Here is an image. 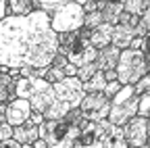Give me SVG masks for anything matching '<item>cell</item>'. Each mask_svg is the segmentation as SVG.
<instances>
[{"instance_id": "6da1fadb", "label": "cell", "mask_w": 150, "mask_h": 148, "mask_svg": "<svg viewBox=\"0 0 150 148\" xmlns=\"http://www.w3.org/2000/svg\"><path fill=\"white\" fill-rule=\"evenodd\" d=\"M59 54V33L50 15L33 11L27 17L0 21V65L8 69H48Z\"/></svg>"}, {"instance_id": "7a4b0ae2", "label": "cell", "mask_w": 150, "mask_h": 148, "mask_svg": "<svg viewBox=\"0 0 150 148\" xmlns=\"http://www.w3.org/2000/svg\"><path fill=\"white\" fill-rule=\"evenodd\" d=\"M17 98L29 100L33 113H46V110L59 100L56 98V90L50 81L46 79H17Z\"/></svg>"}, {"instance_id": "3957f363", "label": "cell", "mask_w": 150, "mask_h": 148, "mask_svg": "<svg viewBox=\"0 0 150 148\" xmlns=\"http://www.w3.org/2000/svg\"><path fill=\"white\" fill-rule=\"evenodd\" d=\"M140 96L136 94L134 86H123V90L110 100V115L108 121L117 127H125L134 117H138Z\"/></svg>"}, {"instance_id": "277c9868", "label": "cell", "mask_w": 150, "mask_h": 148, "mask_svg": "<svg viewBox=\"0 0 150 148\" xmlns=\"http://www.w3.org/2000/svg\"><path fill=\"white\" fill-rule=\"evenodd\" d=\"M40 129V138L48 144V148H73L75 142L79 140L81 129L71 123L63 121H46Z\"/></svg>"}, {"instance_id": "5b68a950", "label": "cell", "mask_w": 150, "mask_h": 148, "mask_svg": "<svg viewBox=\"0 0 150 148\" xmlns=\"http://www.w3.org/2000/svg\"><path fill=\"white\" fill-rule=\"evenodd\" d=\"M117 73H119V81L123 86H136L144 75L150 73L146 54L140 50H131V48L123 50L119 65H117Z\"/></svg>"}, {"instance_id": "8992f818", "label": "cell", "mask_w": 150, "mask_h": 148, "mask_svg": "<svg viewBox=\"0 0 150 148\" xmlns=\"http://www.w3.org/2000/svg\"><path fill=\"white\" fill-rule=\"evenodd\" d=\"M50 19H52V29L56 33H73L83 27L86 13L81 8V2H67V6L61 8L56 15H52Z\"/></svg>"}, {"instance_id": "52a82bcc", "label": "cell", "mask_w": 150, "mask_h": 148, "mask_svg": "<svg viewBox=\"0 0 150 148\" xmlns=\"http://www.w3.org/2000/svg\"><path fill=\"white\" fill-rule=\"evenodd\" d=\"M79 108H81V113L86 115L88 121L100 123V121H106L108 115H110V98L104 92H100V94H86Z\"/></svg>"}, {"instance_id": "ba28073f", "label": "cell", "mask_w": 150, "mask_h": 148, "mask_svg": "<svg viewBox=\"0 0 150 148\" xmlns=\"http://www.w3.org/2000/svg\"><path fill=\"white\" fill-rule=\"evenodd\" d=\"M54 90H56V98H59L61 102H65V104H69L71 108H79L83 98H86L83 84L77 77H67L65 81L56 84Z\"/></svg>"}, {"instance_id": "9c48e42d", "label": "cell", "mask_w": 150, "mask_h": 148, "mask_svg": "<svg viewBox=\"0 0 150 148\" xmlns=\"http://www.w3.org/2000/svg\"><path fill=\"white\" fill-rule=\"evenodd\" d=\"M69 63L71 65H75V67H88V65H92V63H96V59H98V50L92 46V42L90 40H83V38H79V33H77V44H75V48L71 50V54H69Z\"/></svg>"}, {"instance_id": "30bf717a", "label": "cell", "mask_w": 150, "mask_h": 148, "mask_svg": "<svg viewBox=\"0 0 150 148\" xmlns=\"http://www.w3.org/2000/svg\"><path fill=\"white\" fill-rule=\"evenodd\" d=\"M123 132H125V140L129 146H134V148H142L148 144V119L144 117H134L125 127H123Z\"/></svg>"}, {"instance_id": "8fae6325", "label": "cell", "mask_w": 150, "mask_h": 148, "mask_svg": "<svg viewBox=\"0 0 150 148\" xmlns=\"http://www.w3.org/2000/svg\"><path fill=\"white\" fill-rule=\"evenodd\" d=\"M33 113V108L29 104V100L25 98H17L13 102H8V108H6V123H11L13 127H21L29 121Z\"/></svg>"}, {"instance_id": "7c38bea8", "label": "cell", "mask_w": 150, "mask_h": 148, "mask_svg": "<svg viewBox=\"0 0 150 148\" xmlns=\"http://www.w3.org/2000/svg\"><path fill=\"white\" fill-rule=\"evenodd\" d=\"M121 52H123V50L115 48L112 44H110L108 48H104V50H98V59H96L98 69H100V71H110V69H117L119 59H121Z\"/></svg>"}, {"instance_id": "4fadbf2b", "label": "cell", "mask_w": 150, "mask_h": 148, "mask_svg": "<svg viewBox=\"0 0 150 148\" xmlns=\"http://www.w3.org/2000/svg\"><path fill=\"white\" fill-rule=\"evenodd\" d=\"M138 38L136 29L134 27H125V25H115L112 29V46L119 48V50H129L131 42Z\"/></svg>"}, {"instance_id": "5bb4252c", "label": "cell", "mask_w": 150, "mask_h": 148, "mask_svg": "<svg viewBox=\"0 0 150 148\" xmlns=\"http://www.w3.org/2000/svg\"><path fill=\"white\" fill-rule=\"evenodd\" d=\"M112 25H108V23H102L100 27H96V29H92V38H90V42H92V46L96 48V50H104V48H108L110 44H112Z\"/></svg>"}, {"instance_id": "9a60e30c", "label": "cell", "mask_w": 150, "mask_h": 148, "mask_svg": "<svg viewBox=\"0 0 150 148\" xmlns=\"http://www.w3.org/2000/svg\"><path fill=\"white\" fill-rule=\"evenodd\" d=\"M98 148H129V144H127V140H125L123 127L110 125V129L106 132V136L102 138V142H100Z\"/></svg>"}, {"instance_id": "2e32d148", "label": "cell", "mask_w": 150, "mask_h": 148, "mask_svg": "<svg viewBox=\"0 0 150 148\" xmlns=\"http://www.w3.org/2000/svg\"><path fill=\"white\" fill-rule=\"evenodd\" d=\"M19 144H35L40 140V129L38 127H31V125H21V127H15V138Z\"/></svg>"}, {"instance_id": "e0dca14e", "label": "cell", "mask_w": 150, "mask_h": 148, "mask_svg": "<svg viewBox=\"0 0 150 148\" xmlns=\"http://www.w3.org/2000/svg\"><path fill=\"white\" fill-rule=\"evenodd\" d=\"M67 2L69 0H33V8L35 11H42V13H46V15H56L61 8H65L67 6Z\"/></svg>"}, {"instance_id": "ac0fdd59", "label": "cell", "mask_w": 150, "mask_h": 148, "mask_svg": "<svg viewBox=\"0 0 150 148\" xmlns=\"http://www.w3.org/2000/svg\"><path fill=\"white\" fill-rule=\"evenodd\" d=\"M125 8H123V0L121 2H108L106 4V8L102 11V17H104V23H108V25H119V19H121V13H123Z\"/></svg>"}, {"instance_id": "d6986e66", "label": "cell", "mask_w": 150, "mask_h": 148, "mask_svg": "<svg viewBox=\"0 0 150 148\" xmlns=\"http://www.w3.org/2000/svg\"><path fill=\"white\" fill-rule=\"evenodd\" d=\"M71 106L69 104H65V102H61V100H56L46 113H44V117H46V121H63L69 113H71Z\"/></svg>"}, {"instance_id": "ffe728a7", "label": "cell", "mask_w": 150, "mask_h": 148, "mask_svg": "<svg viewBox=\"0 0 150 148\" xmlns=\"http://www.w3.org/2000/svg\"><path fill=\"white\" fill-rule=\"evenodd\" d=\"M106 84L108 81L104 77V71H98L88 84H83V90H86V94H100V92H104Z\"/></svg>"}, {"instance_id": "44dd1931", "label": "cell", "mask_w": 150, "mask_h": 148, "mask_svg": "<svg viewBox=\"0 0 150 148\" xmlns=\"http://www.w3.org/2000/svg\"><path fill=\"white\" fill-rule=\"evenodd\" d=\"M77 44V31L73 33H59V54L63 57H69L71 50Z\"/></svg>"}, {"instance_id": "7402d4cb", "label": "cell", "mask_w": 150, "mask_h": 148, "mask_svg": "<svg viewBox=\"0 0 150 148\" xmlns=\"http://www.w3.org/2000/svg\"><path fill=\"white\" fill-rule=\"evenodd\" d=\"M11 11H13V17H27L35 11L33 0H11Z\"/></svg>"}, {"instance_id": "603a6c76", "label": "cell", "mask_w": 150, "mask_h": 148, "mask_svg": "<svg viewBox=\"0 0 150 148\" xmlns=\"http://www.w3.org/2000/svg\"><path fill=\"white\" fill-rule=\"evenodd\" d=\"M148 6H150L148 0H123V8L131 15H138V17H142L148 11Z\"/></svg>"}, {"instance_id": "cb8c5ba5", "label": "cell", "mask_w": 150, "mask_h": 148, "mask_svg": "<svg viewBox=\"0 0 150 148\" xmlns=\"http://www.w3.org/2000/svg\"><path fill=\"white\" fill-rule=\"evenodd\" d=\"M65 121H67V123H71V125H75V127H79V129H83V127L90 123V121L86 119V115L81 113V108H73L71 113L65 117Z\"/></svg>"}, {"instance_id": "d4e9b609", "label": "cell", "mask_w": 150, "mask_h": 148, "mask_svg": "<svg viewBox=\"0 0 150 148\" xmlns=\"http://www.w3.org/2000/svg\"><path fill=\"white\" fill-rule=\"evenodd\" d=\"M100 69H98V65L96 63H92V65H88V67H81L79 69V73H77V79L81 81V84H88L94 75H96V73H98Z\"/></svg>"}, {"instance_id": "484cf974", "label": "cell", "mask_w": 150, "mask_h": 148, "mask_svg": "<svg viewBox=\"0 0 150 148\" xmlns=\"http://www.w3.org/2000/svg\"><path fill=\"white\" fill-rule=\"evenodd\" d=\"M102 23H104V17H102V13H100V11H96V13L86 15L83 27H88V29H96V27H100Z\"/></svg>"}, {"instance_id": "4316f807", "label": "cell", "mask_w": 150, "mask_h": 148, "mask_svg": "<svg viewBox=\"0 0 150 148\" xmlns=\"http://www.w3.org/2000/svg\"><path fill=\"white\" fill-rule=\"evenodd\" d=\"M65 79H67V73H65V69H56V67H50V69H48L46 81H50L52 86L61 84V81H65Z\"/></svg>"}, {"instance_id": "83f0119b", "label": "cell", "mask_w": 150, "mask_h": 148, "mask_svg": "<svg viewBox=\"0 0 150 148\" xmlns=\"http://www.w3.org/2000/svg\"><path fill=\"white\" fill-rule=\"evenodd\" d=\"M138 115L144 119H150V92L144 96H140V108H138Z\"/></svg>"}, {"instance_id": "f1b7e54d", "label": "cell", "mask_w": 150, "mask_h": 148, "mask_svg": "<svg viewBox=\"0 0 150 148\" xmlns=\"http://www.w3.org/2000/svg\"><path fill=\"white\" fill-rule=\"evenodd\" d=\"M15 138V127L11 123H0V142H8Z\"/></svg>"}, {"instance_id": "f546056e", "label": "cell", "mask_w": 150, "mask_h": 148, "mask_svg": "<svg viewBox=\"0 0 150 148\" xmlns=\"http://www.w3.org/2000/svg\"><path fill=\"white\" fill-rule=\"evenodd\" d=\"M134 88H136V94H138V96L148 94V92H150V73H148V75H144V77H142Z\"/></svg>"}, {"instance_id": "4dcf8cb0", "label": "cell", "mask_w": 150, "mask_h": 148, "mask_svg": "<svg viewBox=\"0 0 150 148\" xmlns=\"http://www.w3.org/2000/svg\"><path fill=\"white\" fill-rule=\"evenodd\" d=\"M121 90H123V84H121V81H108V84H106V88H104V94L112 100V98H115Z\"/></svg>"}, {"instance_id": "1f68e13d", "label": "cell", "mask_w": 150, "mask_h": 148, "mask_svg": "<svg viewBox=\"0 0 150 148\" xmlns=\"http://www.w3.org/2000/svg\"><path fill=\"white\" fill-rule=\"evenodd\" d=\"M46 123V117L42 115V113H31V117H29V121L25 123V125H31V127H40V125H44Z\"/></svg>"}, {"instance_id": "d6a6232c", "label": "cell", "mask_w": 150, "mask_h": 148, "mask_svg": "<svg viewBox=\"0 0 150 148\" xmlns=\"http://www.w3.org/2000/svg\"><path fill=\"white\" fill-rule=\"evenodd\" d=\"M8 17H13V11H11V2H8V0H2V2H0V21L8 19Z\"/></svg>"}, {"instance_id": "836d02e7", "label": "cell", "mask_w": 150, "mask_h": 148, "mask_svg": "<svg viewBox=\"0 0 150 148\" xmlns=\"http://www.w3.org/2000/svg\"><path fill=\"white\" fill-rule=\"evenodd\" d=\"M81 8H83V13H86V15L100 11V8H98V2H92V0H83V2H81Z\"/></svg>"}, {"instance_id": "e575fe53", "label": "cell", "mask_w": 150, "mask_h": 148, "mask_svg": "<svg viewBox=\"0 0 150 148\" xmlns=\"http://www.w3.org/2000/svg\"><path fill=\"white\" fill-rule=\"evenodd\" d=\"M67 65H69V59L63 57V54H56V59L52 61V67H56V69H65Z\"/></svg>"}, {"instance_id": "d590c367", "label": "cell", "mask_w": 150, "mask_h": 148, "mask_svg": "<svg viewBox=\"0 0 150 148\" xmlns=\"http://www.w3.org/2000/svg\"><path fill=\"white\" fill-rule=\"evenodd\" d=\"M104 77H106V81H119V73H117V69H110V71H104Z\"/></svg>"}, {"instance_id": "8d00e7d4", "label": "cell", "mask_w": 150, "mask_h": 148, "mask_svg": "<svg viewBox=\"0 0 150 148\" xmlns=\"http://www.w3.org/2000/svg\"><path fill=\"white\" fill-rule=\"evenodd\" d=\"M144 54H146V61H148V67H150V33L144 38Z\"/></svg>"}, {"instance_id": "74e56055", "label": "cell", "mask_w": 150, "mask_h": 148, "mask_svg": "<svg viewBox=\"0 0 150 148\" xmlns=\"http://www.w3.org/2000/svg\"><path fill=\"white\" fill-rule=\"evenodd\" d=\"M142 25H144V27L150 31V6H148V11L142 15Z\"/></svg>"}, {"instance_id": "f35d334b", "label": "cell", "mask_w": 150, "mask_h": 148, "mask_svg": "<svg viewBox=\"0 0 150 148\" xmlns=\"http://www.w3.org/2000/svg\"><path fill=\"white\" fill-rule=\"evenodd\" d=\"M0 148H21V144H19L17 140H8V142H4Z\"/></svg>"}, {"instance_id": "ab89813d", "label": "cell", "mask_w": 150, "mask_h": 148, "mask_svg": "<svg viewBox=\"0 0 150 148\" xmlns=\"http://www.w3.org/2000/svg\"><path fill=\"white\" fill-rule=\"evenodd\" d=\"M33 146H35V148H48V144H46V142H44L42 138H40V140H38V142H35Z\"/></svg>"}, {"instance_id": "60d3db41", "label": "cell", "mask_w": 150, "mask_h": 148, "mask_svg": "<svg viewBox=\"0 0 150 148\" xmlns=\"http://www.w3.org/2000/svg\"><path fill=\"white\" fill-rule=\"evenodd\" d=\"M148 144H150V119H148Z\"/></svg>"}, {"instance_id": "b9f144b4", "label": "cell", "mask_w": 150, "mask_h": 148, "mask_svg": "<svg viewBox=\"0 0 150 148\" xmlns=\"http://www.w3.org/2000/svg\"><path fill=\"white\" fill-rule=\"evenodd\" d=\"M21 148H35V146H33V144H23Z\"/></svg>"}, {"instance_id": "7bdbcfd3", "label": "cell", "mask_w": 150, "mask_h": 148, "mask_svg": "<svg viewBox=\"0 0 150 148\" xmlns=\"http://www.w3.org/2000/svg\"><path fill=\"white\" fill-rule=\"evenodd\" d=\"M142 148H150V144H146V146H142Z\"/></svg>"}, {"instance_id": "ee69618b", "label": "cell", "mask_w": 150, "mask_h": 148, "mask_svg": "<svg viewBox=\"0 0 150 148\" xmlns=\"http://www.w3.org/2000/svg\"><path fill=\"white\" fill-rule=\"evenodd\" d=\"M129 148H134V146H129Z\"/></svg>"}]
</instances>
